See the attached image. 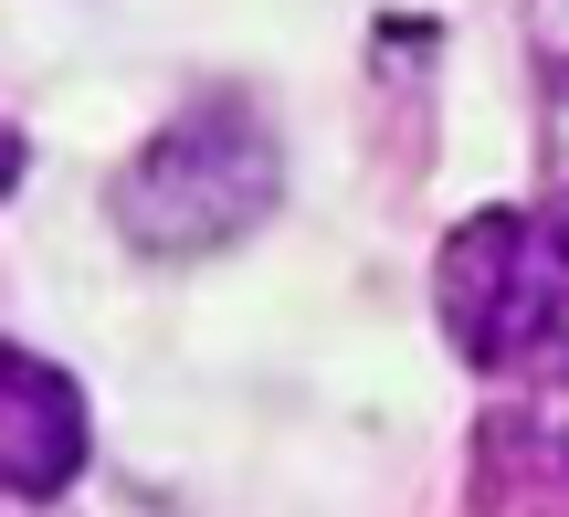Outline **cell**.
Instances as JSON below:
<instances>
[{
  "mask_svg": "<svg viewBox=\"0 0 569 517\" xmlns=\"http://www.w3.org/2000/svg\"><path fill=\"white\" fill-rule=\"evenodd\" d=\"M432 317L486 380H569V222L528 201L453 222L432 253Z\"/></svg>",
  "mask_w": 569,
  "mask_h": 517,
  "instance_id": "1",
  "label": "cell"
},
{
  "mask_svg": "<svg viewBox=\"0 0 569 517\" xmlns=\"http://www.w3.org/2000/svg\"><path fill=\"white\" fill-rule=\"evenodd\" d=\"M274 190H284V159H274V127L253 117V96H201L106 180V211L138 253L180 265V253L243 243L274 211Z\"/></svg>",
  "mask_w": 569,
  "mask_h": 517,
  "instance_id": "2",
  "label": "cell"
},
{
  "mask_svg": "<svg viewBox=\"0 0 569 517\" xmlns=\"http://www.w3.org/2000/svg\"><path fill=\"white\" fill-rule=\"evenodd\" d=\"M84 391L74 370L0 338V497H63L84 476Z\"/></svg>",
  "mask_w": 569,
  "mask_h": 517,
  "instance_id": "3",
  "label": "cell"
},
{
  "mask_svg": "<svg viewBox=\"0 0 569 517\" xmlns=\"http://www.w3.org/2000/svg\"><path fill=\"white\" fill-rule=\"evenodd\" d=\"M465 497L475 517H569V412L507 401L465 444Z\"/></svg>",
  "mask_w": 569,
  "mask_h": 517,
  "instance_id": "4",
  "label": "cell"
},
{
  "mask_svg": "<svg viewBox=\"0 0 569 517\" xmlns=\"http://www.w3.org/2000/svg\"><path fill=\"white\" fill-rule=\"evenodd\" d=\"M21 180V127H0V190Z\"/></svg>",
  "mask_w": 569,
  "mask_h": 517,
  "instance_id": "5",
  "label": "cell"
}]
</instances>
